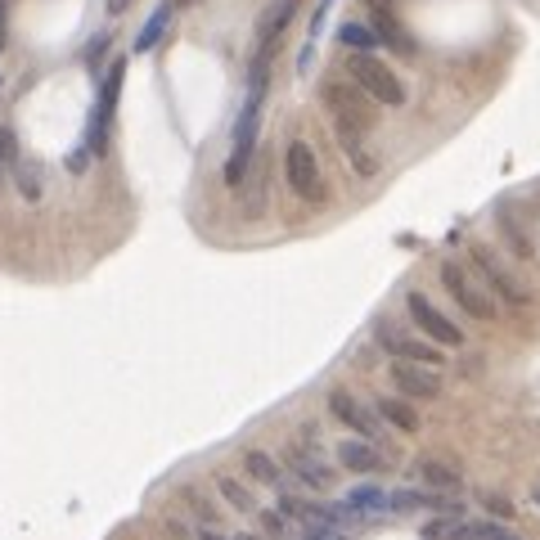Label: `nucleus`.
Segmentation results:
<instances>
[{"label":"nucleus","instance_id":"obj_2","mask_svg":"<svg viewBox=\"0 0 540 540\" xmlns=\"http://www.w3.org/2000/svg\"><path fill=\"white\" fill-rule=\"evenodd\" d=\"M122 77H126V63L113 59L99 77V99H95V113H91V135H86L91 154H104V145H108V126H113V113H117V99H122Z\"/></svg>","mask_w":540,"mask_h":540},{"label":"nucleus","instance_id":"obj_20","mask_svg":"<svg viewBox=\"0 0 540 540\" xmlns=\"http://www.w3.org/2000/svg\"><path fill=\"white\" fill-rule=\"evenodd\" d=\"M171 5H167V0H163V10H154V19L140 28V36H135V54H149L158 41H163V32H167V23H171Z\"/></svg>","mask_w":540,"mask_h":540},{"label":"nucleus","instance_id":"obj_8","mask_svg":"<svg viewBox=\"0 0 540 540\" xmlns=\"http://www.w3.org/2000/svg\"><path fill=\"white\" fill-rule=\"evenodd\" d=\"M472 266L482 270V280H487V284H491V289H496V293H500L509 306H527V302H531V293H527V289H522V284L509 275V270H504V266L491 257V248H482V243L472 248Z\"/></svg>","mask_w":540,"mask_h":540},{"label":"nucleus","instance_id":"obj_26","mask_svg":"<svg viewBox=\"0 0 540 540\" xmlns=\"http://www.w3.org/2000/svg\"><path fill=\"white\" fill-rule=\"evenodd\" d=\"M19 163V149H14V131L10 126H0V185H5V176L14 171Z\"/></svg>","mask_w":540,"mask_h":540},{"label":"nucleus","instance_id":"obj_29","mask_svg":"<svg viewBox=\"0 0 540 540\" xmlns=\"http://www.w3.org/2000/svg\"><path fill=\"white\" fill-rule=\"evenodd\" d=\"M185 500H189V509H194V513H198V518H208V527H212V522H217V509H212V504H208V500H202V496H198V491H185Z\"/></svg>","mask_w":540,"mask_h":540},{"label":"nucleus","instance_id":"obj_25","mask_svg":"<svg viewBox=\"0 0 540 540\" xmlns=\"http://www.w3.org/2000/svg\"><path fill=\"white\" fill-rule=\"evenodd\" d=\"M347 504L365 518V513H378V509H387V496L378 491V487H356L352 496H347Z\"/></svg>","mask_w":540,"mask_h":540},{"label":"nucleus","instance_id":"obj_15","mask_svg":"<svg viewBox=\"0 0 540 540\" xmlns=\"http://www.w3.org/2000/svg\"><path fill=\"white\" fill-rule=\"evenodd\" d=\"M496 221H500V234L509 239L513 257H518V261H531V257H536V248H531V234H527V226L513 217V202H500V208H496Z\"/></svg>","mask_w":540,"mask_h":540},{"label":"nucleus","instance_id":"obj_30","mask_svg":"<svg viewBox=\"0 0 540 540\" xmlns=\"http://www.w3.org/2000/svg\"><path fill=\"white\" fill-rule=\"evenodd\" d=\"M261 527H266L270 536H284V527H289V518H284V513H261Z\"/></svg>","mask_w":540,"mask_h":540},{"label":"nucleus","instance_id":"obj_34","mask_svg":"<svg viewBox=\"0 0 540 540\" xmlns=\"http://www.w3.org/2000/svg\"><path fill=\"white\" fill-rule=\"evenodd\" d=\"M167 5H171V10H180V5H189V0H167Z\"/></svg>","mask_w":540,"mask_h":540},{"label":"nucleus","instance_id":"obj_9","mask_svg":"<svg viewBox=\"0 0 540 540\" xmlns=\"http://www.w3.org/2000/svg\"><path fill=\"white\" fill-rule=\"evenodd\" d=\"M392 383H396V392H405V396H424V401L441 396L437 369H433V365H419V361H392Z\"/></svg>","mask_w":540,"mask_h":540},{"label":"nucleus","instance_id":"obj_21","mask_svg":"<svg viewBox=\"0 0 540 540\" xmlns=\"http://www.w3.org/2000/svg\"><path fill=\"white\" fill-rule=\"evenodd\" d=\"M338 45H347V50H365V54H374L383 41H378V32L369 28V23H343L338 28Z\"/></svg>","mask_w":540,"mask_h":540},{"label":"nucleus","instance_id":"obj_19","mask_svg":"<svg viewBox=\"0 0 540 540\" xmlns=\"http://www.w3.org/2000/svg\"><path fill=\"white\" fill-rule=\"evenodd\" d=\"M243 464H248V472H252L257 482H266V487H275V491L284 487V468H280L275 459H270L266 450H248V455H243Z\"/></svg>","mask_w":540,"mask_h":540},{"label":"nucleus","instance_id":"obj_22","mask_svg":"<svg viewBox=\"0 0 540 540\" xmlns=\"http://www.w3.org/2000/svg\"><path fill=\"white\" fill-rule=\"evenodd\" d=\"M217 491H221V496H226L239 513H257V509H261V504H257V496H252L239 478H226V472H221V478H217Z\"/></svg>","mask_w":540,"mask_h":540},{"label":"nucleus","instance_id":"obj_35","mask_svg":"<svg viewBox=\"0 0 540 540\" xmlns=\"http://www.w3.org/2000/svg\"><path fill=\"white\" fill-rule=\"evenodd\" d=\"M198 540H226V536H208V531H202V536H198Z\"/></svg>","mask_w":540,"mask_h":540},{"label":"nucleus","instance_id":"obj_13","mask_svg":"<svg viewBox=\"0 0 540 540\" xmlns=\"http://www.w3.org/2000/svg\"><path fill=\"white\" fill-rule=\"evenodd\" d=\"M284 459H289L293 478H298L302 487H311V491H329V487H333V468H324V464L311 455V450L293 446V450H284Z\"/></svg>","mask_w":540,"mask_h":540},{"label":"nucleus","instance_id":"obj_4","mask_svg":"<svg viewBox=\"0 0 540 540\" xmlns=\"http://www.w3.org/2000/svg\"><path fill=\"white\" fill-rule=\"evenodd\" d=\"M441 284H446V293H450L472 320H496V298H491L482 284H472V275H468L459 261H441Z\"/></svg>","mask_w":540,"mask_h":540},{"label":"nucleus","instance_id":"obj_5","mask_svg":"<svg viewBox=\"0 0 540 540\" xmlns=\"http://www.w3.org/2000/svg\"><path fill=\"white\" fill-rule=\"evenodd\" d=\"M284 176H289V185H293L298 198H306V202H320V198H324L320 163H315V149H311L306 140H293V145H289V154H284Z\"/></svg>","mask_w":540,"mask_h":540},{"label":"nucleus","instance_id":"obj_3","mask_svg":"<svg viewBox=\"0 0 540 540\" xmlns=\"http://www.w3.org/2000/svg\"><path fill=\"white\" fill-rule=\"evenodd\" d=\"M320 99H324V108L333 113V122H347V126H361V131L374 126L369 95H365L356 82H320Z\"/></svg>","mask_w":540,"mask_h":540},{"label":"nucleus","instance_id":"obj_36","mask_svg":"<svg viewBox=\"0 0 540 540\" xmlns=\"http://www.w3.org/2000/svg\"><path fill=\"white\" fill-rule=\"evenodd\" d=\"M234 540H261V536H234Z\"/></svg>","mask_w":540,"mask_h":540},{"label":"nucleus","instance_id":"obj_28","mask_svg":"<svg viewBox=\"0 0 540 540\" xmlns=\"http://www.w3.org/2000/svg\"><path fill=\"white\" fill-rule=\"evenodd\" d=\"M108 54V32H99L95 41H91V54H86V68H91V73L99 77V59Z\"/></svg>","mask_w":540,"mask_h":540},{"label":"nucleus","instance_id":"obj_1","mask_svg":"<svg viewBox=\"0 0 540 540\" xmlns=\"http://www.w3.org/2000/svg\"><path fill=\"white\" fill-rule=\"evenodd\" d=\"M347 77H352L369 99H378V104H387V108H401V104H405L401 77L392 73L383 59H374V54H365V50H347Z\"/></svg>","mask_w":540,"mask_h":540},{"label":"nucleus","instance_id":"obj_10","mask_svg":"<svg viewBox=\"0 0 540 540\" xmlns=\"http://www.w3.org/2000/svg\"><path fill=\"white\" fill-rule=\"evenodd\" d=\"M329 410H333L338 424H347V428L361 433L365 441H378V437H383V433H378V415L365 410V405H361L356 396H347V392H329Z\"/></svg>","mask_w":540,"mask_h":540},{"label":"nucleus","instance_id":"obj_16","mask_svg":"<svg viewBox=\"0 0 540 540\" xmlns=\"http://www.w3.org/2000/svg\"><path fill=\"white\" fill-rule=\"evenodd\" d=\"M338 464L343 468H352V472H378L383 468V455L374 450V441H343L338 446Z\"/></svg>","mask_w":540,"mask_h":540},{"label":"nucleus","instance_id":"obj_32","mask_svg":"<svg viewBox=\"0 0 540 540\" xmlns=\"http://www.w3.org/2000/svg\"><path fill=\"white\" fill-rule=\"evenodd\" d=\"M311 59H315V41H306V50H302V59H298V73H302V77L311 73Z\"/></svg>","mask_w":540,"mask_h":540},{"label":"nucleus","instance_id":"obj_27","mask_svg":"<svg viewBox=\"0 0 540 540\" xmlns=\"http://www.w3.org/2000/svg\"><path fill=\"white\" fill-rule=\"evenodd\" d=\"M306 540H347V531L333 522H306Z\"/></svg>","mask_w":540,"mask_h":540},{"label":"nucleus","instance_id":"obj_6","mask_svg":"<svg viewBox=\"0 0 540 540\" xmlns=\"http://www.w3.org/2000/svg\"><path fill=\"white\" fill-rule=\"evenodd\" d=\"M374 338H378V347H383L392 361H419V365H433V369L441 365V352H437L433 343H424V338L396 329L392 320H383V324L374 329Z\"/></svg>","mask_w":540,"mask_h":540},{"label":"nucleus","instance_id":"obj_37","mask_svg":"<svg viewBox=\"0 0 540 540\" xmlns=\"http://www.w3.org/2000/svg\"><path fill=\"white\" fill-rule=\"evenodd\" d=\"M369 5H387V0H369Z\"/></svg>","mask_w":540,"mask_h":540},{"label":"nucleus","instance_id":"obj_11","mask_svg":"<svg viewBox=\"0 0 540 540\" xmlns=\"http://www.w3.org/2000/svg\"><path fill=\"white\" fill-rule=\"evenodd\" d=\"M333 131H338V149H343V158L352 163V171L356 176H378V158L365 145V131L347 126V122H333Z\"/></svg>","mask_w":540,"mask_h":540},{"label":"nucleus","instance_id":"obj_14","mask_svg":"<svg viewBox=\"0 0 540 540\" xmlns=\"http://www.w3.org/2000/svg\"><path fill=\"white\" fill-rule=\"evenodd\" d=\"M243 185H248V194H243V217H261V212H266V194H270V163L257 158V163L248 167Z\"/></svg>","mask_w":540,"mask_h":540},{"label":"nucleus","instance_id":"obj_23","mask_svg":"<svg viewBox=\"0 0 540 540\" xmlns=\"http://www.w3.org/2000/svg\"><path fill=\"white\" fill-rule=\"evenodd\" d=\"M14 180H19V194H23L28 202L41 198V167H36L32 158H19V163H14Z\"/></svg>","mask_w":540,"mask_h":540},{"label":"nucleus","instance_id":"obj_12","mask_svg":"<svg viewBox=\"0 0 540 540\" xmlns=\"http://www.w3.org/2000/svg\"><path fill=\"white\" fill-rule=\"evenodd\" d=\"M369 28L378 32V41H383L392 54H401V59H415V36L396 23V14H392L387 5H374V10H369Z\"/></svg>","mask_w":540,"mask_h":540},{"label":"nucleus","instance_id":"obj_18","mask_svg":"<svg viewBox=\"0 0 540 540\" xmlns=\"http://www.w3.org/2000/svg\"><path fill=\"white\" fill-rule=\"evenodd\" d=\"M378 419H387V424L401 428V433H419V415H415L405 401H396V396H383V401H378Z\"/></svg>","mask_w":540,"mask_h":540},{"label":"nucleus","instance_id":"obj_31","mask_svg":"<svg viewBox=\"0 0 540 540\" xmlns=\"http://www.w3.org/2000/svg\"><path fill=\"white\" fill-rule=\"evenodd\" d=\"M324 19H329V0H320V5H315V14H311V41L320 36V28H324Z\"/></svg>","mask_w":540,"mask_h":540},{"label":"nucleus","instance_id":"obj_17","mask_svg":"<svg viewBox=\"0 0 540 540\" xmlns=\"http://www.w3.org/2000/svg\"><path fill=\"white\" fill-rule=\"evenodd\" d=\"M293 10H298V0H275V5H270V10L261 14V28H257V45H275V36L289 28Z\"/></svg>","mask_w":540,"mask_h":540},{"label":"nucleus","instance_id":"obj_7","mask_svg":"<svg viewBox=\"0 0 540 540\" xmlns=\"http://www.w3.org/2000/svg\"><path fill=\"white\" fill-rule=\"evenodd\" d=\"M405 306H410V320L424 329V338H433L437 347H464V329L455 320H446L424 293H410V298H405Z\"/></svg>","mask_w":540,"mask_h":540},{"label":"nucleus","instance_id":"obj_24","mask_svg":"<svg viewBox=\"0 0 540 540\" xmlns=\"http://www.w3.org/2000/svg\"><path fill=\"white\" fill-rule=\"evenodd\" d=\"M419 478H424L428 487H446V491L459 487V472H455L450 464H437V459H424V464H419Z\"/></svg>","mask_w":540,"mask_h":540},{"label":"nucleus","instance_id":"obj_33","mask_svg":"<svg viewBox=\"0 0 540 540\" xmlns=\"http://www.w3.org/2000/svg\"><path fill=\"white\" fill-rule=\"evenodd\" d=\"M104 5H108V14H113V19H117V14H126V10H131V5H135V0H104Z\"/></svg>","mask_w":540,"mask_h":540}]
</instances>
